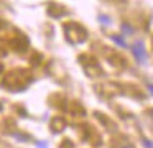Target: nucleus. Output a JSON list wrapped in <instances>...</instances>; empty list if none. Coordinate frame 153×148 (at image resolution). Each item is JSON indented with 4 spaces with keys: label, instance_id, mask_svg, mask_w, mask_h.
<instances>
[{
    "label": "nucleus",
    "instance_id": "2",
    "mask_svg": "<svg viewBox=\"0 0 153 148\" xmlns=\"http://www.w3.org/2000/svg\"><path fill=\"white\" fill-rule=\"evenodd\" d=\"M114 41H115L119 46H122V48H125V46H127V45H125V41H123V39H120L119 36H114Z\"/></svg>",
    "mask_w": 153,
    "mask_h": 148
},
{
    "label": "nucleus",
    "instance_id": "3",
    "mask_svg": "<svg viewBox=\"0 0 153 148\" xmlns=\"http://www.w3.org/2000/svg\"><path fill=\"white\" fill-rule=\"evenodd\" d=\"M150 91H152V94H153V86H150Z\"/></svg>",
    "mask_w": 153,
    "mask_h": 148
},
{
    "label": "nucleus",
    "instance_id": "1",
    "mask_svg": "<svg viewBox=\"0 0 153 148\" xmlns=\"http://www.w3.org/2000/svg\"><path fill=\"white\" fill-rule=\"evenodd\" d=\"M133 54H135L137 59H138V62H145L146 54H145V48H143V43L142 41L135 43V46H133Z\"/></svg>",
    "mask_w": 153,
    "mask_h": 148
}]
</instances>
